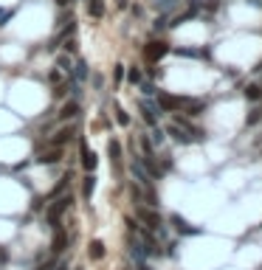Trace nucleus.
<instances>
[{
  "label": "nucleus",
  "mask_w": 262,
  "mask_h": 270,
  "mask_svg": "<svg viewBox=\"0 0 262 270\" xmlns=\"http://www.w3.org/2000/svg\"><path fill=\"white\" fill-rule=\"evenodd\" d=\"M76 112H79V104H76V101H68V104H65V107L59 110V118L65 121V118H73Z\"/></svg>",
  "instance_id": "obj_15"
},
{
  "label": "nucleus",
  "mask_w": 262,
  "mask_h": 270,
  "mask_svg": "<svg viewBox=\"0 0 262 270\" xmlns=\"http://www.w3.org/2000/svg\"><path fill=\"white\" fill-rule=\"evenodd\" d=\"M127 79H130V85H141V70H138V68H130V70H127Z\"/></svg>",
  "instance_id": "obj_20"
},
{
  "label": "nucleus",
  "mask_w": 262,
  "mask_h": 270,
  "mask_svg": "<svg viewBox=\"0 0 262 270\" xmlns=\"http://www.w3.org/2000/svg\"><path fill=\"white\" fill-rule=\"evenodd\" d=\"M133 175H136V180L141 183V186H147V189H149V175L144 172V166H141V160H133Z\"/></svg>",
  "instance_id": "obj_8"
},
{
  "label": "nucleus",
  "mask_w": 262,
  "mask_h": 270,
  "mask_svg": "<svg viewBox=\"0 0 262 270\" xmlns=\"http://www.w3.org/2000/svg\"><path fill=\"white\" fill-rule=\"evenodd\" d=\"M107 152H110V160H113L116 166H121V144H119V141H110V144H107Z\"/></svg>",
  "instance_id": "obj_12"
},
{
  "label": "nucleus",
  "mask_w": 262,
  "mask_h": 270,
  "mask_svg": "<svg viewBox=\"0 0 262 270\" xmlns=\"http://www.w3.org/2000/svg\"><path fill=\"white\" fill-rule=\"evenodd\" d=\"M37 163H59V149L57 152H48V155H40Z\"/></svg>",
  "instance_id": "obj_19"
},
{
  "label": "nucleus",
  "mask_w": 262,
  "mask_h": 270,
  "mask_svg": "<svg viewBox=\"0 0 262 270\" xmlns=\"http://www.w3.org/2000/svg\"><path fill=\"white\" fill-rule=\"evenodd\" d=\"M88 11H91V17H104V0H88Z\"/></svg>",
  "instance_id": "obj_14"
},
{
  "label": "nucleus",
  "mask_w": 262,
  "mask_h": 270,
  "mask_svg": "<svg viewBox=\"0 0 262 270\" xmlns=\"http://www.w3.org/2000/svg\"><path fill=\"white\" fill-rule=\"evenodd\" d=\"M138 270H149V265H144V262H138Z\"/></svg>",
  "instance_id": "obj_30"
},
{
  "label": "nucleus",
  "mask_w": 262,
  "mask_h": 270,
  "mask_svg": "<svg viewBox=\"0 0 262 270\" xmlns=\"http://www.w3.org/2000/svg\"><path fill=\"white\" fill-rule=\"evenodd\" d=\"M65 245H68V234H65V231H57V236H54V253H62Z\"/></svg>",
  "instance_id": "obj_16"
},
{
  "label": "nucleus",
  "mask_w": 262,
  "mask_h": 270,
  "mask_svg": "<svg viewBox=\"0 0 262 270\" xmlns=\"http://www.w3.org/2000/svg\"><path fill=\"white\" fill-rule=\"evenodd\" d=\"M169 135L178 141V144H189V141H192V138L186 135V130H183V127H178V124H172V127H169Z\"/></svg>",
  "instance_id": "obj_10"
},
{
  "label": "nucleus",
  "mask_w": 262,
  "mask_h": 270,
  "mask_svg": "<svg viewBox=\"0 0 262 270\" xmlns=\"http://www.w3.org/2000/svg\"><path fill=\"white\" fill-rule=\"evenodd\" d=\"M116 79H124V65H116Z\"/></svg>",
  "instance_id": "obj_28"
},
{
  "label": "nucleus",
  "mask_w": 262,
  "mask_h": 270,
  "mask_svg": "<svg viewBox=\"0 0 262 270\" xmlns=\"http://www.w3.org/2000/svg\"><path fill=\"white\" fill-rule=\"evenodd\" d=\"M183 104H186L183 99H178V96H169V93H164V90H158V93H155V107H158V110H164V112L181 110Z\"/></svg>",
  "instance_id": "obj_1"
},
{
  "label": "nucleus",
  "mask_w": 262,
  "mask_h": 270,
  "mask_svg": "<svg viewBox=\"0 0 262 270\" xmlns=\"http://www.w3.org/2000/svg\"><path fill=\"white\" fill-rule=\"evenodd\" d=\"M141 115H144V121L149 124V127H158V107H155V104H152V101H141Z\"/></svg>",
  "instance_id": "obj_5"
},
{
  "label": "nucleus",
  "mask_w": 262,
  "mask_h": 270,
  "mask_svg": "<svg viewBox=\"0 0 262 270\" xmlns=\"http://www.w3.org/2000/svg\"><path fill=\"white\" fill-rule=\"evenodd\" d=\"M88 253H91L93 262H102V259H104V245L99 242V239H93L91 248H88Z\"/></svg>",
  "instance_id": "obj_9"
},
{
  "label": "nucleus",
  "mask_w": 262,
  "mask_h": 270,
  "mask_svg": "<svg viewBox=\"0 0 262 270\" xmlns=\"http://www.w3.org/2000/svg\"><path fill=\"white\" fill-rule=\"evenodd\" d=\"M172 223H175V228L183 231V234H197V228H192V225L186 223V220H181V217H172Z\"/></svg>",
  "instance_id": "obj_17"
},
{
  "label": "nucleus",
  "mask_w": 262,
  "mask_h": 270,
  "mask_svg": "<svg viewBox=\"0 0 262 270\" xmlns=\"http://www.w3.org/2000/svg\"><path fill=\"white\" fill-rule=\"evenodd\" d=\"M136 217H138V220H144V223H147L152 231H161V228H164V220H161L158 211H149V208H141V205H138V208H136Z\"/></svg>",
  "instance_id": "obj_4"
},
{
  "label": "nucleus",
  "mask_w": 262,
  "mask_h": 270,
  "mask_svg": "<svg viewBox=\"0 0 262 270\" xmlns=\"http://www.w3.org/2000/svg\"><path fill=\"white\" fill-rule=\"evenodd\" d=\"M57 68H59V70H68V73H71V59H68V56H59Z\"/></svg>",
  "instance_id": "obj_25"
},
{
  "label": "nucleus",
  "mask_w": 262,
  "mask_h": 270,
  "mask_svg": "<svg viewBox=\"0 0 262 270\" xmlns=\"http://www.w3.org/2000/svg\"><path fill=\"white\" fill-rule=\"evenodd\" d=\"M51 270H68V262H59V265H54Z\"/></svg>",
  "instance_id": "obj_29"
},
{
  "label": "nucleus",
  "mask_w": 262,
  "mask_h": 270,
  "mask_svg": "<svg viewBox=\"0 0 262 270\" xmlns=\"http://www.w3.org/2000/svg\"><path fill=\"white\" fill-rule=\"evenodd\" d=\"M152 141H155V144H161V141H164V130L152 127Z\"/></svg>",
  "instance_id": "obj_26"
},
{
  "label": "nucleus",
  "mask_w": 262,
  "mask_h": 270,
  "mask_svg": "<svg viewBox=\"0 0 262 270\" xmlns=\"http://www.w3.org/2000/svg\"><path fill=\"white\" fill-rule=\"evenodd\" d=\"M73 135H76V133H73V127H62V130H59V133L51 138V144H54V146H65L71 138H73Z\"/></svg>",
  "instance_id": "obj_6"
},
{
  "label": "nucleus",
  "mask_w": 262,
  "mask_h": 270,
  "mask_svg": "<svg viewBox=\"0 0 262 270\" xmlns=\"http://www.w3.org/2000/svg\"><path fill=\"white\" fill-rule=\"evenodd\" d=\"M130 256L138 259V262H144V259H147V248L141 245V242H133V239H130Z\"/></svg>",
  "instance_id": "obj_11"
},
{
  "label": "nucleus",
  "mask_w": 262,
  "mask_h": 270,
  "mask_svg": "<svg viewBox=\"0 0 262 270\" xmlns=\"http://www.w3.org/2000/svg\"><path fill=\"white\" fill-rule=\"evenodd\" d=\"M245 99L260 101L262 99V88H260V85H248V88H245Z\"/></svg>",
  "instance_id": "obj_18"
},
{
  "label": "nucleus",
  "mask_w": 262,
  "mask_h": 270,
  "mask_svg": "<svg viewBox=\"0 0 262 270\" xmlns=\"http://www.w3.org/2000/svg\"><path fill=\"white\" fill-rule=\"evenodd\" d=\"M116 121L121 124V127H127V124H130V115H127V112L119 107V110H116Z\"/></svg>",
  "instance_id": "obj_23"
},
{
  "label": "nucleus",
  "mask_w": 262,
  "mask_h": 270,
  "mask_svg": "<svg viewBox=\"0 0 262 270\" xmlns=\"http://www.w3.org/2000/svg\"><path fill=\"white\" fill-rule=\"evenodd\" d=\"M71 208V197H57V202L54 205H48V223H51V228H57L59 231V217Z\"/></svg>",
  "instance_id": "obj_2"
},
{
  "label": "nucleus",
  "mask_w": 262,
  "mask_h": 270,
  "mask_svg": "<svg viewBox=\"0 0 262 270\" xmlns=\"http://www.w3.org/2000/svg\"><path fill=\"white\" fill-rule=\"evenodd\" d=\"M93 191H96V178H93V175H88V178H85V183H82V197H85V200H91Z\"/></svg>",
  "instance_id": "obj_13"
},
{
  "label": "nucleus",
  "mask_w": 262,
  "mask_h": 270,
  "mask_svg": "<svg viewBox=\"0 0 262 270\" xmlns=\"http://www.w3.org/2000/svg\"><path fill=\"white\" fill-rule=\"evenodd\" d=\"M167 54H169V45L164 43V40H158V43H147V48H144V56H147L149 62H158V59H164Z\"/></svg>",
  "instance_id": "obj_3"
},
{
  "label": "nucleus",
  "mask_w": 262,
  "mask_h": 270,
  "mask_svg": "<svg viewBox=\"0 0 262 270\" xmlns=\"http://www.w3.org/2000/svg\"><path fill=\"white\" fill-rule=\"evenodd\" d=\"M172 6H175V0H155V9H161V11H169Z\"/></svg>",
  "instance_id": "obj_24"
},
{
  "label": "nucleus",
  "mask_w": 262,
  "mask_h": 270,
  "mask_svg": "<svg viewBox=\"0 0 262 270\" xmlns=\"http://www.w3.org/2000/svg\"><path fill=\"white\" fill-rule=\"evenodd\" d=\"M260 118H262V110H260V107H257V110H251V115H248V118H245V124H248V127H254V124L260 121Z\"/></svg>",
  "instance_id": "obj_22"
},
{
  "label": "nucleus",
  "mask_w": 262,
  "mask_h": 270,
  "mask_svg": "<svg viewBox=\"0 0 262 270\" xmlns=\"http://www.w3.org/2000/svg\"><path fill=\"white\" fill-rule=\"evenodd\" d=\"M79 149H82V166L88 169V172H93V169H96V155L88 149V144H85V141L79 144Z\"/></svg>",
  "instance_id": "obj_7"
},
{
  "label": "nucleus",
  "mask_w": 262,
  "mask_h": 270,
  "mask_svg": "<svg viewBox=\"0 0 262 270\" xmlns=\"http://www.w3.org/2000/svg\"><path fill=\"white\" fill-rule=\"evenodd\" d=\"M12 17V11H0V25H6V20Z\"/></svg>",
  "instance_id": "obj_27"
},
{
  "label": "nucleus",
  "mask_w": 262,
  "mask_h": 270,
  "mask_svg": "<svg viewBox=\"0 0 262 270\" xmlns=\"http://www.w3.org/2000/svg\"><path fill=\"white\" fill-rule=\"evenodd\" d=\"M65 3H68V0H57V6H65Z\"/></svg>",
  "instance_id": "obj_31"
},
{
  "label": "nucleus",
  "mask_w": 262,
  "mask_h": 270,
  "mask_svg": "<svg viewBox=\"0 0 262 270\" xmlns=\"http://www.w3.org/2000/svg\"><path fill=\"white\" fill-rule=\"evenodd\" d=\"M76 79H79V82H85V79H88V65H85V62H76Z\"/></svg>",
  "instance_id": "obj_21"
}]
</instances>
